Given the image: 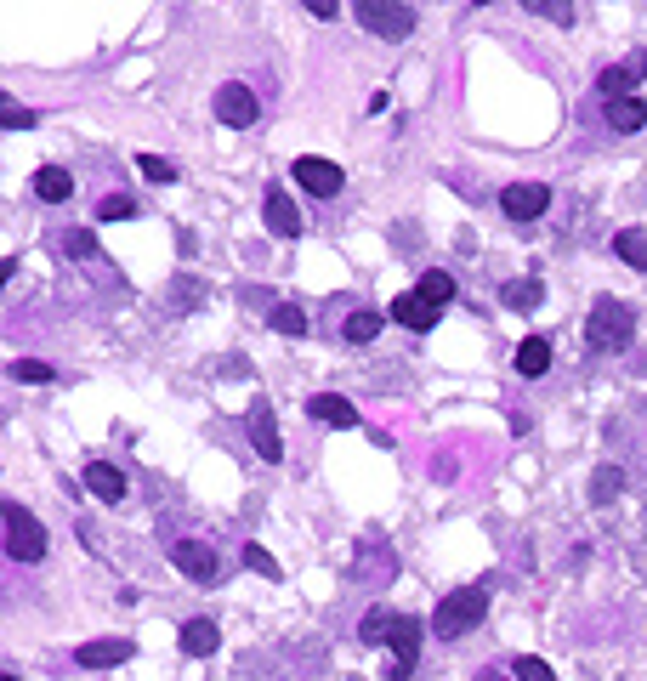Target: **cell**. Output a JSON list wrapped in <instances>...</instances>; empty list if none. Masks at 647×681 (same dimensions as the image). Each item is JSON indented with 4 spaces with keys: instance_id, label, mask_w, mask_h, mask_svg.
Instances as JSON below:
<instances>
[{
    "instance_id": "8fae6325",
    "label": "cell",
    "mask_w": 647,
    "mask_h": 681,
    "mask_svg": "<svg viewBox=\"0 0 647 681\" xmlns=\"http://www.w3.org/2000/svg\"><path fill=\"white\" fill-rule=\"evenodd\" d=\"M392 318H398L403 330H438L443 307H432V301L420 296V290H403V296L392 301Z\"/></svg>"
},
{
    "instance_id": "f546056e",
    "label": "cell",
    "mask_w": 647,
    "mask_h": 681,
    "mask_svg": "<svg viewBox=\"0 0 647 681\" xmlns=\"http://www.w3.org/2000/svg\"><path fill=\"white\" fill-rule=\"evenodd\" d=\"M245 562H250V574H262V579H279V562L267 557L262 545H245Z\"/></svg>"
},
{
    "instance_id": "4dcf8cb0",
    "label": "cell",
    "mask_w": 647,
    "mask_h": 681,
    "mask_svg": "<svg viewBox=\"0 0 647 681\" xmlns=\"http://www.w3.org/2000/svg\"><path fill=\"white\" fill-rule=\"evenodd\" d=\"M528 12H540V18H557V23H574V6H562V0H528Z\"/></svg>"
},
{
    "instance_id": "7402d4cb",
    "label": "cell",
    "mask_w": 647,
    "mask_h": 681,
    "mask_svg": "<svg viewBox=\"0 0 647 681\" xmlns=\"http://www.w3.org/2000/svg\"><path fill=\"white\" fill-rule=\"evenodd\" d=\"M35 193H40V199H69V193H74V176L57 171V165H40V171H35Z\"/></svg>"
},
{
    "instance_id": "2e32d148",
    "label": "cell",
    "mask_w": 647,
    "mask_h": 681,
    "mask_svg": "<svg viewBox=\"0 0 647 681\" xmlns=\"http://www.w3.org/2000/svg\"><path fill=\"white\" fill-rule=\"evenodd\" d=\"M86 489L97 494V500H108V506H114V500H125V477L114 472L108 460H91V466H86Z\"/></svg>"
},
{
    "instance_id": "9c48e42d",
    "label": "cell",
    "mask_w": 647,
    "mask_h": 681,
    "mask_svg": "<svg viewBox=\"0 0 647 681\" xmlns=\"http://www.w3.org/2000/svg\"><path fill=\"white\" fill-rule=\"evenodd\" d=\"M642 80H647V57L636 52V57H625V63H613V69H602V80H596V86H602V97H608V103H625Z\"/></svg>"
},
{
    "instance_id": "3957f363",
    "label": "cell",
    "mask_w": 647,
    "mask_h": 681,
    "mask_svg": "<svg viewBox=\"0 0 647 681\" xmlns=\"http://www.w3.org/2000/svg\"><path fill=\"white\" fill-rule=\"evenodd\" d=\"M483 613H489V591H483V585H466V591H449L438 602L432 630H438L443 642H455V636H466V630L483 625Z\"/></svg>"
},
{
    "instance_id": "6da1fadb",
    "label": "cell",
    "mask_w": 647,
    "mask_h": 681,
    "mask_svg": "<svg viewBox=\"0 0 647 681\" xmlns=\"http://www.w3.org/2000/svg\"><path fill=\"white\" fill-rule=\"evenodd\" d=\"M358 636H364V647L386 642L398 659H392V670H386V681H403L409 670H415V653H420V625L409 619V613H369L364 625H358Z\"/></svg>"
},
{
    "instance_id": "7c38bea8",
    "label": "cell",
    "mask_w": 647,
    "mask_h": 681,
    "mask_svg": "<svg viewBox=\"0 0 647 681\" xmlns=\"http://www.w3.org/2000/svg\"><path fill=\"white\" fill-rule=\"evenodd\" d=\"M296 182H301L307 193H341V165L307 154V159H296Z\"/></svg>"
},
{
    "instance_id": "8992f818",
    "label": "cell",
    "mask_w": 647,
    "mask_h": 681,
    "mask_svg": "<svg viewBox=\"0 0 647 681\" xmlns=\"http://www.w3.org/2000/svg\"><path fill=\"white\" fill-rule=\"evenodd\" d=\"M500 210L511 222H534V216L551 210V188L545 182H511V188H500Z\"/></svg>"
},
{
    "instance_id": "ffe728a7",
    "label": "cell",
    "mask_w": 647,
    "mask_h": 681,
    "mask_svg": "<svg viewBox=\"0 0 647 681\" xmlns=\"http://www.w3.org/2000/svg\"><path fill=\"white\" fill-rule=\"evenodd\" d=\"M608 125H613V131H642V125H647V103H642V97L608 103Z\"/></svg>"
},
{
    "instance_id": "5bb4252c",
    "label": "cell",
    "mask_w": 647,
    "mask_h": 681,
    "mask_svg": "<svg viewBox=\"0 0 647 681\" xmlns=\"http://www.w3.org/2000/svg\"><path fill=\"white\" fill-rule=\"evenodd\" d=\"M216 647H222L216 619H188V625H182V653H188V659H210Z\"/></svg>"
},
{
    "instance_id": "30bf717a",
    "label": "cell",
    "mask_w": 647,
    "mask_h": 681,
    "mask_svg": "<svg viewBox=\"0 0 647 681\" xmlns=\"http://www.w3.org/2000/svg\"><path fill=\"white\" fill-rule=\"evenodd\" d=\"M125 659H137V642H125V636H97L74 653V664H86V670H114Z\"/></svg>"
},
{
    "instance_id": "e0dca14e",
    "label": "cell",
    "mask_w": 647,
    "mask_h": 681,
    "mask_svg": "<svg viewBox=\"0 0 647 681\" xmlns=\"http://www.w3.org/2000/svg\"><path fill=\"white\" fill-rule=\"evenodd\" d=\"M613 250H619V262L636 267V273H647V233H636V227H625V233H613Z\"/></svg>"
},
{
    "instance_id": "ba28073f",
    "label": "cell",
    "mask_w": 647,
    "mask_h": 681,
    "mask_svg": "<svg viewBox=\"0 0 647 681\" xmlns=\"http://www.w3.org/2000/svg\"><path fill=\"white\" fill-rule=\"evenodd\" d=\"M171 562L193 579V585H216V574H222L216 551H210V545H199V540H176L171 545Z\"/></svg>"
},
{
    "instance_id": "f1b7e54d",
    "label": "cell",
    "mask_w": 647,
    "mask_h": 681,
    "mask_svg": "<svg viewBox=\"0 0 647 681\" xmlns=\"http://www.w3.org/2000/svg\"><path fill=\"white\" fill-rule=\"evenodd\" d=\"M137 165H142V176H148V182H159V188H165V182H176V165H171V159H159V154H142Z\"/></svg>"
},
{
    "instance_id": "d6986e66",
    "label": "cell",
    "mask_w": 647,
    "mask_h": 681,
    "mask_svg": "<svg viewBox=\"0 0 647 681\" xmlns=\"http://www.w3.org/2000/svg\"><path fill=\"white\" fill-rule=\"evenodd\" d=\"M517 369H523V375H545V369H551V341H545V335H528L523 347H517Z\"/></svg>"
},
{
    "instance_id": "1f68e13d",
    "label": "cell",
    "mask_w": 647,
    "mask_h": 681,
    "mask_svg": "<svg viewBox=\"0 0 647 681\" xmlns=\"http://www.w3.org/2000/svg\"><path fill=\"white\" fill-rule=\"evenodd\" d=\"M517 681H557L545 659H517Z\"/></svg>"
},
{
    "instance_id": "44dd1931",
    "label": "cell",
    "mask_w": 647,
    "mask_h": 681,
    "mask_svg": "<svg viewBox=\"0 0 647 681\" xmlns=\"http://www.w3.org/2000/svg\"><path fill=\"white\" fill-rule=\"evenodd\" d=\"M250 432H256V449H262L267 460H279V454H284V443H279V420L267 415V409H256V415H250Z\"/></svg>"
},
{
    "instance_id": "d590c367",
    "label": "cell",
    "mask_w": 647,
    "mask_h": 681,
    "mask_svg": "<svg viewBox=\"0 0 647 681\" xmlns=\"http://www.w3.org/2000/svg\"><path fill=\"white\" fill-rule=\"evenodd\" d=\"M477 681H500V676H477Z\"/></svg>"
},
{
    "instance_id": "5b68a950",
    "label": "cell",
    "mask_w": 647,
    "mask_h": 681,
    "mask_svg": "<svg viewBox=\"0 0 647 681\" xmlns=\"http://www.w3.org/2000/svg\"><path fill=\"white\" fill-rule=\"evenodd\" d=\"M358 23L381 40H409L415 35V6H398V0H358Z\"/></svg>"
},
{
    "instance_id": "ac0fdd59",
    "label": "cell",
    "mask_w": 647,
    "mask_h": 681,
    "mask_svg": "<svg viewBox=\"0 0 647 681\" xmlns=\"http://www.w3.org/2000/svg\"><path fill=\"white\" fill-rule=\"evenodd\" d=\"M500 296H506V307H517V313H534V307L545 301V284L540 279H511Z\"/></svg>"
},
{
    "instance_id": "8d00e7d4",
    "label": "cell",
    "mask_w": 647,
    "mask_h": 681,
    "mask_svg": "<svg viewBox=\"0 0 647 681\" xmlns=\"http://www.w3.org/2000/svg\"><path fill=\"white\" fill-rule=\"evenodd\" d=\"M0 681H18V676H0Z\"/></svg>"
},
{
    "instance_id": "d6a6232c",
    "label": "cell",
    "mask_w": 647,
    "mask_h": 681,
    "mask_svg": "<svg viewBox=\"0 0 647 681\" xmlns=\"http://www.w3.org/2000/svg\"><path fill=\"white\" fill-rule=\"evenodd\" d=\"M0 120L12 125V131H29V125H35V114H29L23 103H6V108H0Z\"/></svg>"
},
{
    "instance_id": "cb8c5ba5",
    "label": "cell",
    "mask_w": 647,
    "mask_h": 681,
    "mask_svg": "<svg viewBox=\"0 0 647 681\" xmlns=\"http://www.w3.org/2000/svg\"><path fill=\"white\" fill-rule=\"evenodd\" d=\"M273 330L279 335H307V313H301L296 301H279V307H273Z\"/></svg>"
},
{
    "instance_id": "e575fe53",
    "label": "cell",
    "mask_w": 647,
    "mask_h": 681,
    "mask_svg": "<svg viewBox=\"0 0 647 681\" xmlns=\"http://www.w3.org/2000/svg\"><path fill=\"white\" fill-rule=\"evenodd\" d=\"M307 12H313V18H335L341 6H335V0H307Z\"/></svg>"
},
{
    "instance_id": "d4e9b609",
    "label": "cell",
    "mask_w": 647,
    "mask_h": 681,
    "mask_svg": "<svg viewBox=\"0 0 647 681\" xmlns=\"http://www.w3.org/2000/svg\"><path fill=\"white\" fill-rule=\"evenodd\" d=\"M381 324H386V318L364 307V313H352V318H347V341H358V347H364V341H375V335H381Z\"/></svg>"
},
{
    "instance_id": "83f0119b",
    "label": "cell",
    "mask_w": 647,
    "mask_h": 681,
    "mask_svg": "<svg viewBox=\"0 0 647 681\" xmlns=\"http://www.w3.org/2000/svg\"><path fill=\"white\" fill-rule=\"evenodd\" d=\"M103 222H125V216H137V199H125V193H108L103 205H97Z\"/></svg>"
},
{
    "instance_id": "277c9868",
    "label": "cell",
    "mask_w": 647,
    "mask_h": 681,
    "mask_svg": "<svg viewBox=\"0 0 647 681\" xmlns=\"http://www.w3.org/2000/svg\"><path fill=\"white\" fill-rule=\"evenodd\" d=\"M6 557L12 562H40L46 557V523H35L18 500H6Z\"/></svg>"
},
{
    "instance_id": "52a82bcc",
    "label": "cell",
    "mask_w": 647,
    "mask_h": 681,
    "mask_svg": "<svg viewBox=\"0 0 647 681\" xmlns=\"http://www.w3.org/2000/svg\"><path fill=\"white\" fill-rule=\"evenodd\" d=\"M256 91L250 86H239V80H228V86L216 91V120L222 125H233V131H245V125H256Z\"/></svg>"
},
{
    "instance_id": "603a6c76",
    "label": "cell",
    "mask_w": 647,
    "mask_h": 681,
    "mask_svg": "<svg viewBox=\"0 0 647 681\" xmlns=\"http://www.w3.org/2000/svg\"><path fill=\"white\" fill-rule=\"evenodd\" d=\"M420 296L432 301V307H443V301H455V279L443 273V267H432V273H420V284H415Z\"/></svg>"
},
{
    "instance_id": "836d02e7",
    "label": "cell",
    "mask_w": 647,
    "mask_h": 681,
    "mask_svg": "<svg viewBox=\"0 0 647 681\" xmlns=\"http://www.w3.org/2000/svg\"><path fill=\"white\" fill-rule=\"evenodd\" d=\"M63 245H69V256H80V262L97 250V245H91V233H80V227H74V233H63Z\"/></svg>"
},
{
    "instance_id": "484cf974",
    "label": "cell",
    "mask_w": 647,
    "mask_h": 681,
    "mask_svg": "<svg viewBox=\"0 0 647 681\" xmlns=\"http://www.w3.org/2000/svg\"><path fill=\"white\" fill-rule=\"evenodd\" d=\"M12 381H35V386H46V381H52V364H40V358H12Z\"/></svg>"
},
{
    "instance_id": "7a4b0ae2",
    "label": "cell",
    "mask_w": 647,
    "mask_h": 681,
    "mask_svg": "<svg viewBox=\"0 0 647 681\" xmlns=\"http://www.w3.org/2000/svg\"><path fill=\"white\" fill-rule=\"evenodd\" d=\"M636 341V313L619 296H602L585 318V347L591 352H625Z\"/></svg>"
},
{
    "instance_id": "4fadbf2b",
    "label": "cell",
    "mask_w": 647,
    "mask_h": 681,
    "mask_svg": "<svg viewBox=\"0 0 647 681\" xmlns=\"http://www.w3.org/2000/svg\"><path fill=\"white\" fill-rule=\"evenodd\" d=\"M307 415H313V420H330V426H347V432L364 420L347 398H341V392H318V398H307Z\"/></svg>"
},
{
    "instance_id": "9a60e30c",
    "label": "cell",
    "mask_w": 647,
    "mask_h": 681,
    "mask_svg": "<svg viewBox=\"0 0 647 681\" xmlns=\"http://www.w3.org/2000/svg\"><path fill=\"white\" fill-rule=\"evenodd\" d=\"M262 216H267V227H273V233H279V239H296V233H301V216H296V205H290V199H284L279 188L267 193Z\"/></svg>"
},
{
    "instance_id": "4316f807",
    "label": "cell",
    "mask_w": 647,
    "mask_h": 681,
    "mask_svg": "<svg viewBox=\"0 0 647 681\" xmlns=\"http://www.w3.org/2000/svg\"><path fill=\"white\" fill-rule=\"evenodd\" d=\"M619 489H625V477H619V466H602V472H596V483H591V500L602 506V500H613Z\"/></svg>"
}]
</instances>
